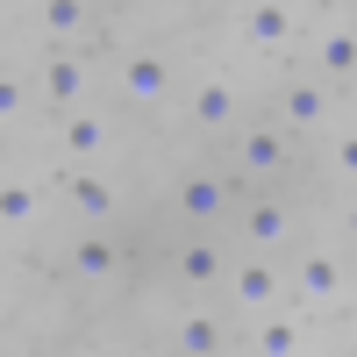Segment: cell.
Here are the masks:
<instances>
[{"label": "cell", "mask_w": 357, "mask_h": 357, "mask_svg": "<svg viewBox=\"0 0 357 357\" xmlns=\"http://www.w3.org/2000/svg\"><path fill=\"white\" fill-rule=\"evenodd\" d=\"M72 272H79L86 286H114V272H122V250H114L107 229H86L79 243H72Z\"/></svg>", "instance_id": "11"}, {"label": "cell", "mask_w": 357, "mask_h": 357, "mask_svg": "<svg viewBox=\"0 0 357 357\" xmlns=\"http://www.w3.org/2000/svg\"><path fill=\"white\" fill-rule=\"evenodd\" d=\"M122 100L143 107V114H158L172 100V57L165 50H129L122 57Z\"/></svg>", "instance_id": "3"}, {"label": "cell", "mask_w": 357, "mask_h": 357, "mask_svg": "<svg viewBox=\"0 0 357 357\" xmlns=\"http://www.w3.org/2000/svg\"><path fill=\"white\" fill-rule=\"evenodd\" d=\"M236 165H243V172H286L293 165V129L286 122H250L243 136H236Z\"/></svg>", "instance_id": "6"}, {"label": "cell", "mask_w": 357, "mask_h": 357, "mask_svg": "<svg viewBox=\"0 0 357 357\" xmlns=\"http://www.w3.org/2000/svg\"><path fill=\"white\" fill-rule=\"evenodd\" d=\"M301 343H307V329H301V314H257L250 321V350L257 357H301Z\"/></svg>", "instance_id": "13"}, {"label": "cell", "mask_w": 357, "mask_h": 357, "mask_svg": "<svg viewBox=\"0 0 357 357\" xmlns=\"http://www.w3.org/2000/svg\"><path fill=\"white\" fill-rule=\"evenodd\" d=\"M65 200L79 207V222H86V229H107L114 215H122V193H114V186H107V172H93V165H72Z\"/></svg>", "instance_id": "7"}, {"label": "cell", "mask_w": 357, "mask_h": 357, "mask_svg": "<svg viewBox=\"0 0 357 357\" xmlns=\"http://www.w3.org/2000/svg\"><path fill=\"white\" fill-rule=\"evenodd\" d=\"M43 100H50L57 114L86 107V57H79L72 43H50V57H43Z\"/></svg>", "instance_id": "8"}, {"label": "cell", "mask_w": 357, "mask_h": 357, "mask_svg": "<svg viewBox=\"0 0 357 357\" xmlns=\"http://www.w3.org/2000/svg\"><path fill=\"white\" fill-rule=\"evenodd\" d=\"M229 207H236L229 172H186V178H178V215H186L193 229H215Z\"/></svg>", "instance_id": "5"}, {"label": "cell", "mask_w": 357, "mask_h": 357, "mask_svg": "<svg viewBox=\"0 0 357 357\" xmlns=\"http://www.w3.org/2000/svg\"><path fill=\"white\" fill-rule=\"evenodd\" d=\"M343 236H350V243H357V200L343 207Z\"/></svg>", "instance_id": "22"}, {"label": "cell", "mask_w": 357, "mask_h": 357, "mask_svg": "<svg viewBox=\"0 0 357 357\" xmlns=\"http://www.w3.org/2000/svg\"><path fill=\"white\" fill-rule=\"evenodd\" d=\"M29 100H22V72H0V122H22Z\"/></svg>", "instance_id": "20"}, {"label": "cell", "mask_w": 357, "mask_h": 357, "mask_svg": "<svg viewBox=\"0 0 357 357\" xmlns=\"http://www.w3.org/2000/svg\"><path fill=\"white\" fill-rule=\"evenodd\" d=\"M243 236H250V250H279L293 236V207L286 200H250L243 207Z\"/></svg>", "instance_id": "16"}, {"label": "cell", "mask_w": 357, "mask_h": 357, "mask_svg": "<svg viewBox=\"0 0 357 357\" xmlns=\"http://www.w3.org/2000/svg\"><path fill=\"white\" fill-rule=\"evenodd\" d=\"M57 136H65V158H72V165H100V151H107V114L72 107L65 122H57Z\"/></svg>", "instance_id": "12"}, {"label": "cell", "mask_w": 357, "mask_h": 357, "mask_svg": "<svg viewBox=\"0 0 357 357\" xmlns=\"http://www.w3.org/2000/svg\"><path fill=\"white\" fill-rule=\"evenodd\" d=\"M172 350H178V357H222V350H229V329H222V314H207V307H186V314H178V329H172Z\"/></svg>", "instance_id": "10"}, {"label": "cell", "mask_w": 357, "mask_h": 357, "mask_svg": "<svg viewBox=\"0 0 357 357\" xmlns=\"http://www.w3.org/2000/svg\"><path fill=\"white\" fill-rule=\"evenodd\" d=\"M286 286H293V301L314 314V307H336L357 279L343 272V257H336V250H301V257H293V272H286Z\"/></svg>", "instance_id": "1"}, {"label": "cell", "mask_w": 357, "mask_h": 357, "mask_svg": "<svg viewBox=\"0 0 357 357\" xmlns=\"http://www.w3.org/2000/svg\"><path fill=\"white\" fill-rule=\"evenodd\" d=\"M314 72L321 79H357V29H321L314 36Z\"/></svg>", "instance_id": "17"}, {"label": "cell", "mask_w": 357, "mask_h": 357, "mask_svg": "<svg viewBox=\"0 0 357 357\" xmlns=\"http://www.w3.org/2000/svg\"><path fill=\"white\" fill-rule=\"evenodd\" d=\"M36 22L50 43H86V29H93V0H36Z\"/></svg>", "instance_id": "14"}, {"label": "cell", "mask_w": 357, "mask_h": 357, "mask_svg": "<svg viewBox=\"0 0 357 357\" xmlns=\"http://www.w3.org/2000/svg\"><path fill=\"white\" fill-rule=\"evenodd\" d=\"M279 293H293V286H286V272H279L264 250H250L243 264H229V301L243 307V321L272 314V307H279Z\"/></svg>", "instance_id": "2"}, {"label": "cell", "mask_w": 357, "mask_h": 357, "mask_svg": "<svg viewBox=\"0 0 357 357\" xmlns=\"http://www.w3.org/2000/svg\"><path fill=\"white\" fill-rule=\"evenodd\" d=\"M0 229H8V236L36 229V186H29L22 172H8V186H0Z\"/></svg>", "instance_id": "19"}, {"label": "cell", "mask_w": 357, "mask_h": 357, "mask_svg": "<svg viewBox=\"0 0 357 357\" xmlns=\"http://www.w3.org/2000/svg\"><path fill=\"white\" fill-rule=\"evenodd\" d=\"M236 114H243V93L229 79H200L193 86V122L200 129H236Z\"/></svg>", "instance_id": "15"}, {"label": "cell", "mask_w": 357, "mask_h": 357, "mask_svg": "<svg viewBox=\"0 0 357 357\" xmlns=\"http://www.w3.org/2000/svg\"><path fill=\"white\" fill-rule=\"evenodd\" d=\"M178 279L186 286H229V257L207 243V236H193V243L178 250Z\"/></svg>", "instance_id": "18"}, {"label": "cell", "mask_w": 357, "mask_h": 357, "mask_svg": "<svg viewBox=\"0 0 357 357\" xmlns=\"http://www.w3.org/2000/svg\"><path fill=\"white\" fill-rule=\"evenodd\" d=\"M350 93H357V79H350Z\"/></svg>", "instance_id": "23"}, {"label": "cell", "mask_w": 357, "mask_h": 357, "mask_svg": "<svg viewBox=\"0 0 357 357\" xmlns=\"http://www.w3.org/2000/svg\"><path fill=\"white\" fill-rule=\"evenodd\" d=\"M350 293H357V286H350Z\"/></svg>", "instance_id": "24"}, {"label": "cell", "mask_w": 357, "mask_h": 357, "mask_svg": "<svg viewBox=\"0 0 357 357\" xmlns=\"http://www.w3.org/2000/svg\"><path fill=\"white\" fill-rule=\"evenodd\" d=\"M293 36H301V15H293V0H250V15H243V43L250 50H286Z\"/></svg>", "instance_id": "9"}, {"label": "cell", "mask_w": 357, "mask_h": 357, "mask_svg": "<svg viewBox=\"0 0 357 357\" xmlns=\"http://www.w3.org/2000/svg\"><path fill=\"white\" fill-rule=\"evenodd\" d=\"M329 158H336V172H343V178H357V129H343V136H336V151H329Z\"/></svg>", "instance_id": "21"}, {"label": "cell", "mask_w": 357, "mask_h": 357, "mask_svg": "<svg viewBox=\"0 0 357 357\" xmlns=\"http://www.w3.org/2000/svg\"><path fill=\"white\" fill-rule=\"evenodd\" d=\"M329 114H336V100H329V86H321V79H286V86H279V122H286L293 136L329 129Z\"/></svg>", "instance_id": "4"}]
</instances>
